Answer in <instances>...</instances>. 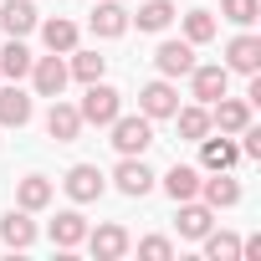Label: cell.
Instances as JSON below:
<instances>
[{"label": "cell", "mask_w": 261, "mask_h": 261, "mask_svg": "<svg viewBox=\"0 0 261 261\" xmlns=\"http://www.w3.org/2000/svg\"><path fill=\"white\" fill-rule=\"evenodd\" d=\"M236 159H241V144H230V139H210V134L200 139V164H205V169H230Z\"/></svg>", "instance_id": "21"}, {"label": "cell", "mask_w": 261, "mask_h": 261, "mask_svg": "<svg viewBox=\"0 0 261 261\" xmlns=\"http://www.w3.org/2000/svg\"><path fill=\"white\" fill-rule=\"evenodd\" d=\"M225 87H230V72L225 67H190V92L200 102H215Z\"/></svg>", "instance_id": "16"}, {"label": "cell", "mask_w": 261, "mask_h": 261, "mask_svg": "<svg viewBox=\"0 0 261 261\" xmlns=\"http://www.w3.org/2000/svg\"><path fill=\"white\" fill-rule=\"evenodd\" d=\"M36 26H41L46 51H72V46H77V26H72L67 16H51V21H36Z\"/></svg>", "instance_id": "25"}, {"label": "cell", "mask_w": 261, "mask_h": 261, "mask_svg": "<svg viewBox=\"0 0 261 261\" xmlns=\"http://www.w3.org/2000/svg\"><path fill=\"white\" fill-rule=\"evenodd\" d=\"M139 256H149V261H169L174 246H169V236H144V241H139Z\"/></svg>", "instance_id": "31"}, {"label": "cell", "mask_w": 261, "mask_h": 261, "mask_svg": "<svg viewBox=\"0 0 261 261\" xmlns=\"http://www.w3.org/2000/svg\"><path fill=\"white\" fill-rule=\"evenodd\" d=\"M31 62H36V57L26 51V41H21V36H11V46L0 51V77H11V82H21V77L31 72Z\"/></svg>", "instance_id": "26"}, {"label": "cell", "mask_w": 261, "mask_h": 261, "mask_svg": "<svg viewBox=\"0 0 261 261\" xmlns=\"http://www.w3.org/2000/svg\"><path fill=\"white\" fill-rule=\"evenodd\" d=\"M164 195L179 205V200H195L200 195V169H190V164H174L169 174H164Z\"/></svg>", "instance_id": "22"}, {"label": "cell", "mask_w": 261, "mask_h": 261, "mask_svg": "<svg viewBox=\"0 0 261 261\" xmlns=\"http://www.w3.org/2000/svg\"><path fill=\"white\" fill-rule=\"evenodd\" d=\"M200 241H205V256H210V261H241V236H230V230H215V225H210Z\"/></svg>", "instance_id": "27"}, {"label": "cell", "mask_w": 261, "mask_h": 261, "mask_svg": "<svg viewBox=\"0 0 261 261\" xmlns=\"http://www.w3.org/2000/svg\"><path fill=\"white\" fill-rule=\"evenodd\" d=\"M200 195H205L210 210H230V205H241V185H236L225 169H210V179H200Z\"/></svg>", "instance_id": "9"}, {"label": "cell", "mask_w": 261, "mask_h": 261, "mask_svg": "<svg viewBox=\"0 0 261 261\" xmlns=\"http://www.w3.org/2000/svg\"><path fill=\"white\" fill-rule=\"evenodd\" d=\"M174 108H179V92H174L169 77L139 87V113H144V118H174Z\"/></svg>", "instance_id": "6"}, {"label": "cell", "mask_w": 261, "mask_h": 261, "mask_svg": "<svg viewBox=\"0 0 261 261\" xmlns=\"http://www.w3.org/2000/svg\"><path fill=\"white\" fill-rule=\"evenodd\" d=\"M251 123V102L246 97H215L210 102V128H220V134H241V128Z\"/></svg>", "instance_id": "7"}, {"label": "cell", "mask_w": 261, "mask_h": 261, "mask_svg": "<svg viewBox=\"0 0 261 261\" xmlns=\"http://www.w3.org/2000/svg\"><path fill=\"white\" fill-rule=\"evenodd\" d=\"M0 241H6L11 251L36 246V220H31V210H11L6 220H0Z\"/></svg>", "instance_id": "14"}, {"label": "cell", "mask_w": 261, "mask_h": 261, "mask_svg": "<svg viewBox=\"0 0 261 261\" xmlns=\"http://www.w3.org/2000/svg\"><path fill=\"white\" fill-rule=\"evenodd\" d=\"M154 62H159L164 77H190V67H195V46H190V41H164V46L154 51Z\"/></svg>", "instance_id": "15"}, {"label": "cell", "mask_w": 261, "mask_h": 261, "mask_svg": "<svg viewBox=\"0 0 261 261\" xmlns=\"http://www.w3.org/2000/svg\"><path fill=\"white\" fill-rule=\"evenodd\" d=\"M87 246H92L97 261H118L128 251V230L123 225H97V230H87Z\"/></svg>", "instance_id": "18"}, {"label": "cell", "mask_w": 261, "mask_h": 261, "mask_svg": "<svg viewBox=\"0 0 261 261\" xmlns=\"http://www.w3.org/2000/svg\"><path fill=\"white\" fill-rule=\"evenodd\" d=\"M108 72V57H97V51H77L72 46V67H67V77H77V82H97Z\"/></svg>", "instance_id": "28"}, {"label": "cell", "mask_w": 261, "mask_h": 261, "mask_svg": "<svg viewBox=\"0 0 261 261\" xmlns=\"http://www.w3.org/2000/svg\"><path fill=\"white\" fill-rule=\"evenodd\" d=\"M185 41H190V46L215 41V16H210V11H190V16H185Z\"/></svg>", "instance_id": "29"}, {"label": "cell", "mask_w": 261, "mask_h": 261, "mask_svg": "<svg viewBox=\"0 0 261 261\" xmlns=\"http://www.w3.org/2000/svg\"><path fill=\"white\" fill-rule=\"evenodd\" d=\"M62 190H67L77 205H92V200H102L108 179H102V169H97V164H72V169H67V179H62Z\"/></svg>", "instance_id": "4"}, {"label": "cell", "mask_w": 261, "mask_h": 261, "mask_svg": "<svg viewBox=\"0 0 261 261\" xmlns=\"http://www.w3.org/2000/svg\"><path fill=\"white\" fill-rule=\"evenodd\" d=\"M113 185L128 195V200H144L154 190V169L144 164V154H123V164L113 169Z\"/></svg>", "instance_id": "3"}, {"label": "cell", "mask_w": 261, "mask_h": 261, "mask_svg": "<svg viewBox=\"0 0 261 261\" xmlns=\"http://www.w3.org/2000/svg\"><path fill=\"white\" fill-rule=\"evenodd\" d=\"M87 21H92V31H97L102 41H113V36H123V31H128V11L118 6V0H97Z\"/></svg>", "instance_id": "13"}, {"label": "cell", "mask_w": 261, "mask_h": 261, "mask_svg": "<svg viewBox=\"0 0 261 261\" xmlns=\"http://www.w3.org/2000/svg\"><path fill=\"white\" fill-rule=\"evenodd\" d=\"M77 113H82V123L108 128V123L123 113V92H118V87H108V82L97 77V82H87V97H82V108H77Z\"/></svg>", "instance_id": "2"}, {"label": "cell", "mask_w": 261, "mask_h": 261, "mask_svg": "<svg viewBox=\"0 0 261 261\" xmlns=\"http://www.w3.org/2000/svg\"><path fill=\"white\" fill-rule=\"evenodd\" d=\"M220 11H225V21H236V26H251V21L261 16V0H220Z\"/></svg>", "instance_id": "30"}, {"label": "cell", "mask_w": 261, "mask_h": 261, "mask_svg": "<svg viewBox=\"0 0 261 261\" xmlns=\"http://www.w3.org/2000/svg\"><path fill=\"white\" fill-rule=\"evenodd\" d=\"M51 195H57V185H51L46 174H26V179L16 185V205H21V210H46Z\"/></svg>", "instance_id": "19"}, {"label": "cell", "mask_w": 261, "mask_h": 261, "mask_svg": "<svg viewBox=\"0 0 261 261\" xmlns=\"http://www.w3.org/2000/svg\"><path fill=\"white\" fill-rule=\"evenodd\" d=\"M31 123V97L21 92V82L0 87V128H26Z\"/></svg>", "instance_id": "12"}, {"label": "cell", "mask_w": 261, "mask_h": 261, "mask_svg": "<svg viewBox=\"0 0 261 261\" xmlns=\"http://www.w3.org/2000/svg\"><path fill=\"white\" fill-rule=\"evenodd\" d=\"M179 11L169 6V0H149V6H139V16H128V26H139V31H169Z\"/></svg>", "instance_id": "24"}, {"label": "cell", "mask_w": 261, "mask_h": 261, "mask_svg": "<svg viewBox=\"0 0 261 261\" xmlns=\"http://www.w3.org/2000/svg\"><path fill=\"white\" fill-rule=\"evenodd\" d=\"M46 134H51L57 144H77V134H82V113H77L72 102H57V97H51V113H46Z\"/></svg>", "instance_id": "10"}, {"label": "cell", "mask_w": 261, "mask_h": 261, "mask_svg": "<svg viewBox=\"0 0 261 261\" xmlns=\"http://www.w3.org/2000/svg\"><path fill=\"white\" fill-rule=\"evenodd\" d=\"M36 6H31V0H6V6H0V31H6V36H31L36 31Z\"/></svg>", "instance_id": "11"}, {"label": "cell", "mask_w": 261, "mask_h": 261, "mask_svg": "<svg viewBox=\"0 0 261 261\" xmlns=\"http://www.w3.org/2000/svg\"><path fill=\"white\" fill-rule=\"evenodd\" d=\"M225 72H246V77L261 72V36H251V31L236 36V41L225 46Z\"/></svg>", "instance_id": "8"}, {"label": "cell", "mask_w": 261, "mask_h": 261, "mask_svg": "<svg viewBox=\"0 0 261 261\" xmlns=\"http://www.w3.org/2000/svg\"><path fill=\"white\" fill-rule=\"evenodd\" d=\"M82 241H87V220H82L77 210H62V215L51 220V246L72 251V246H82Z\"/></svg>", "instance_id": "20"}, {"label": "cell", "mask_w": 261, "mask_h": 261, "mask_svg": "<svg viewBox=\"0 0 261 261\" xmlns=\"http://www.w3.org/2000/svg\"><path fill=\"white\" fill-rule=\"evenodd\" d=\"M174 123H179V139L200 144V139L210 134V108H205V102H195V108H174Z\"/></svg>", "instance_id": "23"}, {"label": "cell", "mask_w": 261, "mask_h": 261, "mask_svg": "<svg viewBox=\"0 0 261 261\" xmlns=\"http://www.w3.org/2000/svg\"><path fill=\"white\" fill-rule=\"evenodd\" d=\"M210 225H215V210L205 200H179V236L185 241H200Z\"/></svg>", "instance_id": "17"}, {"label": "cell", "mask_w": 261, "mask_h": 261, "mask_svg": "<svg viewBox=\"0 0 261 261\" xmlns=\"http://www.w3.org/2000/svg\"><path fill=\"white\" fill-rule=\"evenodd\" d=\"M26 77L36 82V92H41V97H62V87H67V62H62V51H51V57H36Z\"/></svg>", "instance_id": "5"}, {"label": "cell", "mask_w": 261, "mask_h": 261, "mask_svg": "<svg viewBox=\"0 0 261 261\" xmlns=\"http://www.w3.org/2000/svg\"><path fill=\"white\" fill-rule=\"evenodd\" d=\"M108 128H113V149L118 154H144L154 144V118H144V113H128V118L118 113Z\"/></svg>", "instance_id": "1"}]
</instances>
